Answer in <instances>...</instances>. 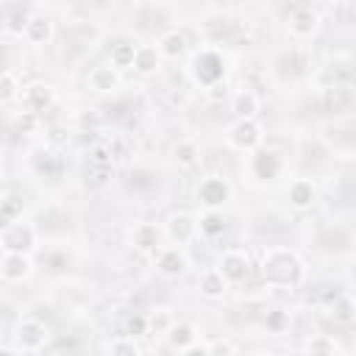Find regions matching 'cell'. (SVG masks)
<instances>
[{
    "instance_id": "6da1fadb",
    "label": "cell",
    "mask_w": 356,
    "mask_h": 356,
    "mask_svg": "<svg viewBox=\"0 0 356 356\" xmlns=\"http://www.w3.org/2000/svg\"><path fill=\"white\" fill-rule=\"evenodd\" d=\"M261 275L270 286H295L303 275V264L289 248H270L261 259Z\"/></svg>"
},
{
    "instance_id": "7a4b0ae2",
    "label": "cell",
    "mask_w": 356,
    "mask_h": 356,
    "mask_svg": "<svg viewBox=\"0 0 356 356\" xmlns=\"http://www.w3.org/2000/svg\"><path fill=\"white\" fill-rule=\"evenodd\" d=\"M0 248H3V253H31L36 248V228L31 222H25V220L3 225Z\"/></svg>"
},
{
    "instance_id": "3957f363",
    "label": "cell",
    "mask_w": 356,
    "mask_h": 356,
    "mask_svg": "<svg viewBox=\"0 0 356 356\" xmlns=\"http://www.w3.org/2000/svg\"><path fill=\"white\" fill-rule=\"evenodd\" d=\"M228 145L236 147V150H248L253 153L256 147H261V139H264V131L256 120H236L231 128H228Z\"/></svg>"
},
{
    "instance_id": "277c9868",
    "label": "cell",
    "mask_w": 356,
    "mask_h": 356,
    "mask_svg": "<svg viewBox=\"0 0 356 356\" xmlns=\"http://www.w3.org/2000/svg\"><path fill=\"white\" fill-rule=\"evenodd\" d=\"M197 200L206 206V211H217L231 200V184L222 175H206L197 184Z\"/></svg>"
},
{
    "instance_id": "5b68a950",
    "label": "cell",
    "mask_w": 356,
    "mask_h": 356,
    "mask_svg": "<svg viewBox=\"0 0 356 356\" xmlns=\"http://www.w3.org/2000/svg\"><path fill=\"white\" fill-rule=\"evenodd\" d=\"M14 342L19 350H42L47 342V325L36 317H22L14 328Z\"/></svg>"
},
{
    "instance_id": "8992f818",
    "label": "cell",
    "mask_w": 356,
    "mask_h": 356,
    "mask_svg": "<svg viewBox=\"0 0 356 356\" xmlns=\"http://www.w3.org/2000/svg\"><path fill=\"white\" fill-rule=\"evenodd\" d=\"M281 167H284L281 156H278L273 147H264V145L256 147V150L250 153V161H248V170H250V175H253L256 181H273V178H278Z\"/></svg>"
},
{
    "instance_id": "52a82bcc",
    "label": "cell",
    "mask_w": 356,
    "mask_h": 356,
    "mask_svg": "<svg viewBox=\"0 0 356 356\" xmlns=\"http://www.w3.org/2000/svg\"><path fill=\"white\" fill-rule=\"evenodd\" d=\"M225 75V64H222V56L214 53V50H200L195 56V78L203 83V86H214L217 81H222Z\"/></svg>"
},
{
    "instance_id": "ba28073f",
    "label": "cell",
    "mask_w": 356,
    "mask_h": 356,
    "mask_svg": "<svg viewBox=\"0 0 356 356\" xmlns=\"http://www.w3.org/2000/svg\"><path fill=\"white\" fill-rule=\"evenodd\" d=\"M19 103H22V111H31V114L39 117V111L50 108V103H53V86L42 83V81H33V83L22 86Z\"/></svg>"
},
{
    "instance_id": "9c48e42d",
    "label": "cell",
    "mask_w": 356,
    "mask_h": 356,
    "mask_svg": "<svg viewBox=\"0 0 356 356\" xmlns=\"http://www.w3.org/2000/svg\"><path fill=\"white\" fill-rule=\"evenodd\" d=\"M217 270L228 278V284H239V281H245L248 273H250V259H248L245 250L231 248V250H225V253L220 256V267H217Z\"/></svg>"
},
{
    "instance_id": "30bf717a",
    "label": "cell",
    "mask_w": 356,
    "mask_h": 356,
    "mask_svg": "<svg viewBox=\"0 0 356 356\" xmlns=\"http://www.w3.org/2000/svg\"><path fill=\"white\" fill-rule=\"evenodd\" d=\"M33 273V261L28 253H3L0 259V275L6 284H17L25 281Z\"/></svg>"
},
{
    "instance_id": "8fae6325",
    "label": "cell",
    "mask_w": 356,
    "mask_h": 356,
    "mask_svg": "<svg viewBox=\"0 0 356 356\" xmlns=\"http://www.w3.org/2000/svg\"><path fill=\"white\" fill-rule=\"evenodd\" d=\"M186 267H189V261H186V253L181 250V248H161V250H156V270L161 273V275H167V278H178V275H184L186 273Z\"/></svg>"
},
{
    "instance_id": "7c38bea8",
    "label": "cell",
    "mask_w": 356,
    "mask_h": 356,
    "mask_svg": "<svg viewBox=\"0 0 356 356\" xmlns=\"http://www.w3.org/2000/svg\"><path fill=\"white\" fill-rule=\"evenodd\" d=\"M164 234H167L175 245H186V242H192V239H195V234H197V222H195L186 211H175V214H170V217H167Z\"/></svg>"
},
{
    "instance_id": "4fadbf2b",
    "label": "cell",
    "mask_w": 356,
    "mask_h": 356,
    "mask_svg": "<svg viewBox=\"0 0 356 356\" xmlns=\"http://www.w3.org/2000/svg\"><path fill=\"white\" fill-rule=\"evenodd\" d=\"M161 236H164V231L156 222H136L131 228V245L136 250H145V253L161 250Z\"/></svg>"
},
{
    "instance_id": "5bb4252c",
    "label": "cell",
    "mask_w": 356,
    "mask_h": 356,
    "mask_svg": "<svg viewBox=\"0 0 356 356\" xmlns=\"http://www.w3.org/2000/svg\"><path fill=\"white\" fill-rule=\"evenodd\" d=\"M317 25H320V14L317 11H312L309 6L292 8V14H289V33L295 39H309L317 31Z\"/></svg>"
},
{
    "instance_id": "9a60e30c",
    "label": "cell",
    "mask_w": 356,
    "mask_h": 356,
    "mask_svg": "<svg viewBox=\"0 0 356 356\" xmlns=\"http://www.w3.org/2000/svg\"><path fill=\"white\" fill-rule=\"evenodd\" d=\"M86 83H89L92 92H100V95L117 92V86H120V70H114L111 64H95L89 70Z\"/></svg>"
},
{
    "instance_id": "2e32d148",
    "label": "cell",
    "mask_w": 356,
    "mask_h": 356,
    "mask_svg": "<svg viewBox=\"0 0 356 356\" xmlns=\"http://www.w3.org/2000/svg\"><path fill=\"white\" fill-rule=\"evenodd\" d=\"M197 289H200L203 298L217 300V298L225 295V289H228V278H225L217 267H209V270L200 273V278H197Z\"/></svg>"
},
{
    "instance_id": "e0dca14e",
    "label": "cell",
    "mask_w": 356,
    "mask_h": 356,
    "mask_svg": "<svg viewBox=\"0 0 356 356\" xmlns=\"http://www.w3.org/2000/svg\"><path fill=\"white\" fill-rule=\"evenodd\" d=\"M286 197H289L292 209L303 211V209H309V206L314 203V184H312V181H306V178H295V181L289 184Z\"/></svg>"
},
{
    "instance_id": "ac0fdd59",
    "label": "cell",
    "mask_w": 356,
    "mask_h": 356,
    "mask_svg": "<svg viewBox=\"0 0 356 356\" xmlns=\"http://www.w3.org/2000/svg\"><path fill=\"white\" fill-rule=\"evenodd\" d=\"M156 47H159L161 58H178V56L186 53V36H184L181 31H164V33L159 36Z\"/></svg>"
},
{
    "instance_id": "d6986e66",
    "label": "cell",
    "mask_w": 356,
    "mask_h": 356,
    "mask_svg": "<svg viewBox=\"0 0 356 356\" xmlns=\"http://www.w3.org/2000/svg\"><path fill=\"white\" fill-rule=\"evenodd\" d=\"M231 108H234L236 120H256V114H259V97H256V92H250V89L236 92L234 100H231Z\"/></svg>"
},
{
    "instance_id": "ffe728a7",
    "label": "cell",
    "mask_w": 356,
    "mask_h": 356,
    "mask_svg": "<svg viewBox=\"0 0 356 356\" xmlns=\"http://www.w3.org/2000/svg\"><path fill=\"white\" fill-rule=\"evenodd\" d=\"M22 36H25L31 44H44V42H50V36H53V22H50L44 14H33Z\"/></svg>"
},
{
    "instance_id": "44dd1931",
    "label": "cell",
    "mask_w": 356,
    "mask_h": 356,
    "mask_svg": "<svg viewBox=\"0 0 356 356\" xmlns=\"http://www.w3.org/2000/svg\"><path fill=\"white\" fill-rule=\"evenodd\" d=\"M31 11L28 8H22V6H8L6 8V14H3V28L8 31V33H14V36H22L25 33V28H28V22H31Z\"/></svg>"
},
{
    "instance_id": "7402d4cb",
    "label": "cell",
    "mask_w": 356,
    "mask_h": 356,
    "mask_svg": "<svg viewBox=\"0 0 356 356\" xmlns=\"http://www.w3.org/2000/svg\"><path fill=\"white\" fill-rule=\"evenodd\" d=\"M159 64H161V53H159L156 44H139L136 47V61H134V70L136 72L150 75V72L159 70Z\"/></svg>"
},
{
    "instance_id": "603a6c76",
    "label": "cell",
    "mask_w": 356,
    "mask_h": 356,
    "mask_svg": "<svg viewBox=\"0 0 356 356\" xmlns=\"http://www.w3.org/2000/svg\"><path fill=\"white\" fill-rule=\"evenodd\" d=\"M167 342H170V348H175V350H186V348H192L195 342H197V334H195V325H189V323H175L170 331H167Z\"/></svg>"
},
{
    "instance_id": "cb8c5ba5",
    "label": "cell",
    "mask_w": 356,
    "mask_h": 356,
    "mask_svg": "<svg viewBox=\"0 0 356 356\" xmlns=\"http://www.w3.org/2000/svg\"><path fill=\"white\" fill-rule=\"evenodd\" d=\"M323 97H325L328 111H345V108L353 103V92H350V86H345V83L328 86V89L323 92Z\"/></svg>"
},
{
    "instance_id": "d4e9b609",
    "label": "cell",
    "mask_w": 356,
    "mask_h": 356,
    "mask_svg": "<svg viewBox=\"0 0 356 356\" xmlns=\"http://www.w3.org/2000/svg\"><path fill=\"white\" fill-rule=\"evenodd\" d=\"M136 47H139V44H131V42H117V44H111V67H114V70H128V67H134V61H136Z\"/></svg>"
},
{
    "instance_id": "484cf974",
    "label": "cell",
    "mask_w": 356,
    "mask_h": 356,
    "mask_svg": "<svg viewBox=\"0 0 356 356\" xmlns=\"http://www.w3.org/2000/svg\"><path fill=\"white\" fill-rule=\"evenodd\" d=\"M172 159H175V164H181V167L197 164V159H200L197 142H195V139H181V142L172 147Z\"/></svg>"
},
{
    "instance_id": "4316f807",
    "label": "cell",
    "mask_w": 356,
    "mask_h": 356,
    "mask_svg": "<svg viewBox=\"0 0 356 356\" xmlns=\"http://www.w3.org/2000/svg\"><path fill=\"white\" fill-rule=\"evenodd\" d=\"M0 217H3V225L22 220V197H17V195L6 192V195H3V200H0Z\"/></svg>"
},
{
    "instance_id": "83f0119b",
    "label": "cell",
    "mask_w": 356,
    "mask_h": 356,
    "mask_svg": "<svg viewBox=\"0 0 356 356\" xmlns=\"http://www.w3.org/2000/svg\"><path fill=\"white\" fill-rule=\"evenodd\" d=\"M197 231L203 236H220L225 231V220L220 211H203L200 214V222H197Z\"/></svg>"
},
{
    "instance_id": "f1b7e54d",
    "label": "cell",
    "mask_w": 356,
    "mask_h": 356,
    "mask_svg": "<svg viewBox=\"0 0 356 356\" xmlns=\"http://www.w3.org/2000/svg\"><path fill=\"white\" fill-rule=\"evenodd\" d=\"M172 325H175V323H172L170 309H153V312L147 314V328H150V334H164V337H167V331H170Z\"/></svg>"
},
{
    "instance_id": "f546056e",
    "label": "cell",
    "mask_w": 356,
    "mask_h": 356,
    "mask_svg": "<svg viewBox=\"0 0 356 356\" xmlns=\"http://www.w3.org/2000/svg\"><path fill=\"white\" fill-rule=\"evenodd\" d=\"M108 356H142V350H139L136 339L125 334V337H114V339H111Z\"/></svg>"
},
{
    "instance_id": "4dcf8cb0",
    "label": "cell",
    "mask_w": 356,
    "mask_h": 356,
    "mask_svg": "<svg viewBox=\"0 0 356 356\" xmlns=\"http://www.w3.org/2000/svg\"><path fill=\"white\" fill-rule=\"evenodd\" d=\"M264 328H267L270 334H284V331L289 328V312H284V309H270V312L264 314Z\"/></svg>"
},
{
    "instance_id": "1f68e13d",
    "label": "cell",
    "mask_w": 356,
    "mask_h": 356,
    "mask_svg": "<svg viewBox=\"0 0 356 356\" xmlns=\"http://www.w3.org/2000/svg\"><path fill=\"white\" fill-rule=\"evenodd\" d=\"M331 317H334L337 323H350V320H356V303H353L350 298H345V295H339V298L334 300V309H331Z\"/></svg>"
},
{
    "instance_id": "d6a6232c",
    "label": "cell",
    "mask_w": 356,
    "mask_h": 356,
    "mask_svg": "<svg viewBox=\"0 0 356 356\" xmlns=\"http://www.w3.org/2000/svg\"><path fill=\"white\" fill-rule=\"evenodd\" d=\"M309 353H312V356H334V353H337L334 337H328V334L312 337V339H309Z\"/></svg>"
},
{
    "instance_id": "836d02e7",
    "label": "cell",
    "mask_w": 356,
    "mask_h": 356,
    "mask_svg": "<svg viewBox=\"0 0 356 356\" xmlns=\"http://www.w3.org/2000/svg\"><path fill=\"white\" fill-rule=\"evenodd\" d=\"M14 95H22V86L17 83V75H14L11 70H6V72H3V83H0V97L8 103Z\"/></svg>"
},
{
    "instance_id": "e575fe53",
    "label": "cell",
    "mask_w": 356,
    "mask_h": 356,
    "mask_svg": "<svg viewBox=\"0 0 356 356\" xmlns=\"http://www.w3.org/2000/svg\"><path fill=\"white\" fill-rule=\"evenodd\" d=\"M150 328H147V314H134V317H128V323H125V334L128 337H142V334H147Z\"/></svg>"
},
{
    "instance_id": "d590c367",
    "label": "cell",
    "mask_w": 356,
    "mask_h": 356,
    "mask_svg": "<svg viewBox=\"0 0 356 356\" xmlns=\"http://www.w3.org/2000/svg\"><path fill=\"white\" fill-rule=\"evenodd\" d=\"M89 161H92V167H111V147H106V145L92 147L89 150Z\"/></svg>"
},
{
    "instance_id": "8d00e7d4",
    "label": "cell",
    "mask_w": 356,
    "mask_h": 356,
    "mask_svg": "<svg viewBox=\"0 0 356 356\" xmlns=\"http://www.w3.org/2000/svg\"><path fill=\"white\" fill-rule=\"evenodd\" d=\"M14 125H17V131H19V134H33V131H36V125H39V117H36V114H31V111H22V114L17 117V122H14Z\"/></svg>"
},
{
    "instance_id": "74e56055",
    "label": "cell",
    "mask_w": 356,
    "mask_h": 356,
    "mask_svg": "<svg viewBox=\"0 0 356 356\" xmlns=\"http://www.w3.org/2000/svg\"><path fill=\"white\" fill-rule=\"evenodd\" d=\"M108 178H111V167H95V170H92V181H89V186H106Z\"/></svg>"
},
{
    "instance_id": "f35d334b",
    "label": "cell",
    "mask_w": 356,
    "mask_h": 356,
    "mask_svg": "<svg viewBox=\"0 0 356 356\" xmlns=\"http://www.w3.org/2000/svg\"><path fill=\"white\" fill-rule=\"evenodd\" d=\"M209 353L211 356H234V348H231L228 339H217V342L209 345Z\"/></svg>"
},
{
    "instance_id": "ab89813d",
    "label": "cell",
    "mask_w": 356,
    "mask_h": 356,
    "mask_svg": "<svg viewBox=\"0 0 356 356\" xmlns=\"http://www.w3.org/2000/svg\"><path fill=\"white\" fill-rule=\"evenodd\" d=\"M184 356H211V353H209V345L195 342L192 348H186V350H184Z\"/></svg>"
},
{
    "instance_id": "60d3db41",
    "label": "cell",
    "mask_w": 356,
    "mask_h": 356,
    "mask_svg": "<svg viewBox=\"0 0 356 356\" xmlns=\"http://www.w3.org/2000/svg\"><path fill=\"white\" fill-rule=\"evenodd\" d=\"M0 356H17V353H14V350H11V348H8V345H6V348H3V350H0Z\"/></svg>"
},
{
    "instance_id": "b9f144b4",
    "label": "cell",
    "mask_w": 356,
    "mask_h": 356,
    "mask_svg": "<svg viewBox=\"0 0 356 356\" xmlns=\"http://www.w3.org/2000/svg\"><path fill=\"white\" fill-rule=\"evenodd\" d=\"M253 356H270V353H253Z\"/></svg>"
}]
</instances>
